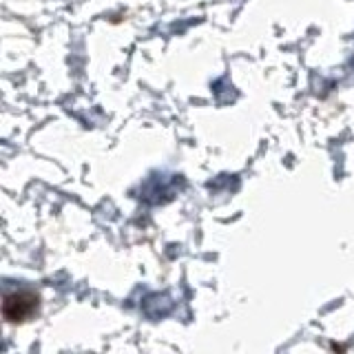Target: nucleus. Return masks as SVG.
<instances>
[{
  "mask_svg": "<svg viewBox=\"0 0 354 354\" xmlns=\"http://www.w3.org/2000/svg\"><path fill=\"white\" fill-rule=\"evenodd\" d=\"M38 301H40L38 295L31 290L7 295L3 304V315L9 324H22V321H29L38 313Z\"/></svg>",
  "mask_w": 354,
  "mask_h": 354,
  "instance_id": "f257e3e1",
  "label": "nucleus"
}]
</instances>
